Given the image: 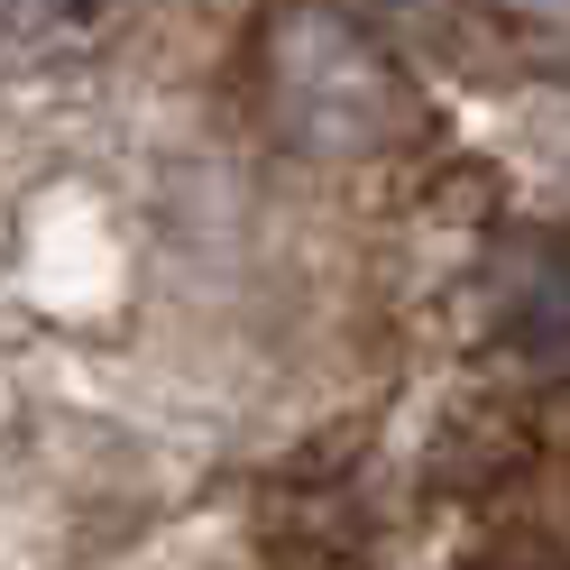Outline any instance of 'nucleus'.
<instances>
[{
	"label": "nucleus",
	"instance_id": "obj_2",
	"mask_svg": "<svg viewBox=\"0 0 570 570\" xmlns=\"http://www.w3.org/2000/svg\"><path fill=\"white\" fill-rule=\"evenodd\" d=\"M488 313H497V341L524 368L570 377V230H507L497 239Z\"/></svg>",
	"mask_w": 570,
	"mask_h": 570
},
{
	"label": "nucleus",
	"instance_id": "obj_1",
	"mask_svg": "<svg viewBox=\"0 0 570 570\" xmlns=\"http://www.w3.org/2000/svg\"><path fill=\"white\" fill-rule=\"evenodd\" d=\"M258 120L295 157H386L414 138V83L350 0H285L258 38Z\"/></svg>",
	"mask_w": 570,
	"mask_h": 570
},
{
	"label": "nucleus",
	"instance_id": "obj_3",
	"mask_svg": "<svg viewBox=\"0 0 570 570\" xmlns=\"http://www.w3.org/2000/svg\"><path fill=\"white\" fill-rule=\"evenodd\" d=\"M129 0H0V47L10 56H83L120 28Z\"/></svg>",
	"mask_w": 570,
	"mask_h": 570
}]
</instances>
